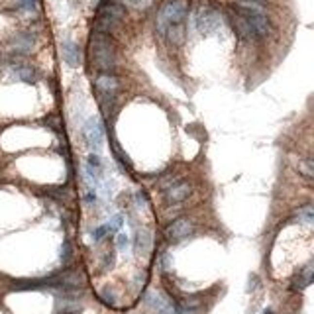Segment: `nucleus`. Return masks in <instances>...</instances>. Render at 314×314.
I'll return each instance as SVG.
<instances>
[{
	"instance_id": "1",
	"label": "nucleus",
	"mask_w": 314,
	"mask_h": 314,
	"mask_svg": "<svg viewBox=\"0 0 314 314\" xmlns=\"http://www.w3.org/2000/svg\"><path fill=\"white\" fill-rule=\"evenodd\" d=\"M90 55L92 61L98 69L102 71H112L116 65V53H114V47L110 43V39L106 37V34H94L90 39Z\"/></svg>"
},
{
	"instance_id": "2",
	"label": "nucleus",
	"mask_w": 314,
	"mask_h": 314,
	"mask_svg": "<svg viewBox=\"0 0 314 314\" xmlns=\"http://www.w3.org/2000/svg\"><path fill=\"white\" fill-rule=\"evenodd\" d=\"M185 16H187V4L181 2V0H173V2H167L159 14H157V34L163 35L165 34V28L169 24H179V22H185Z\"/></svg>"
},
{
	"instance_id": "3",
	"label": "nucleus",
	"mask_w": 314,
	"mask_h": 314,
	"mask_svg": "<svg viewBox=\"0 0 314 314\" xmlns=\"http://www.w3.org/2000/svg\"><path fill=\"white\" fill-rule=\"evenodd\" d=\"M222 20L218 16V12L214 8H210L208 4H202L196 12H194V26L200 34L208 35V34H214L220 28Z\"/></svg>"
},
{
	"instance_id": "4",
	"label": "nucleus",
	"mask_w": 314,
	"mask_h": 314,
	"mask_svg": "<svg viewBox=\"0 0 314 314\" xmlns=\"http://www.w3.org/2000/svg\"><path fill=\"white\" fill-rule=\"evenodd\" d=\"M83 136L90 147H100L104 140V128L98 118H88L87 124L83 126Z\"/></svg>"
},
{
	"instance_id": "5",
	"label": "nucleus",
	"mask_w": 314,
	"mask_h": 314,
	"mask_svg": "<svg viewBox=\"0 0 314 314\" xmlns=\"http://www.w3.org/2000/svg\"><path fill=\"white\" fill-rule=\"evenodd\" d=\"M94 87H96V90L104 98H114V94L120 90V81L114 75H110V73H104V75H98L96 77Z\"/></svg>"
},
{
	"instance_id": "6",
	"label": "nucleus",
	"mask_w": 314,
	"mask_h": 314,
	"mask_svg": "<svg viewBox=\"0 0 314 314\" xmlns=\"http://www.w3.org/2000/svg\"><path fill=\"white\" fill-rule=\"evenodd\" d=\"M192 230H194V226H192V222H191L189 218H179V220H175V222H171V224L167 226L165 236H167V240H171V242H179V240L187 238Z\"/></svg>"
},
{
	"instance_id": "7",
	"label": "nucleus",
	"mask_w": 314,
	"mask_h": 314,
	"mask_svg": "<svg viewBox=\"0 0 314 314\" xmlns=\"http://www.w3.org/2000/svg\"><path fill=\"white\" fill-rule=\"evenodd\" d=\"M167 192H165V200H167V204L169 206H173V204H179V202H183L189 194H191V185L187 183V181H175L169 189H165Z\"/></svg>"
},
{
	"instance_id": "8",
	"label": "nucleus",
	"mask_w": 314,
	"mask_h": 314,
	"mask_svg": "<svg viewBox=\"0 0 314 314\" xmlns=\"http://www.w3.org/2000/svg\"><path fill=\"white\" fill-rule=\"evenodd\" d=\"M232 26H234L236 34H238L244 41H255V39H257V35H255V32H253L251 24L247 22V18H245L244 14H240V12L232 14Z\"/></svg>"
},
{
	"instance_id": "9",
	"label": "nucleus",
	"mask_w": 314,
	"mask_h": 314,
	"mask_svg": "<svg viewBox=\"0 0 314 314\" xmlns=\"http://www.w3.org/2000/svg\"><path fill=\"white\" fill-rule=\"evenodd\" d=\"M61 55H63V61L73 69H77L81 65V49L75 41L67 39L61 43Z\"/></svg>"
},
{
	"instance_id": "10",
	"label": "nucleus",
	"mask_w": 314,
	"mask_h": 314,
	"mask_svg": "<svg viewBox=\"0 0 314 314\" xmlns=\"http://www.w3.org/2000/svg\"><path fill=\"white\" fill-rule=\"evenodd\" d=\"M98 16L100 18H106L114 24H118L122 18H124V8L120 4H116L114 0H106V2H102L98 6Z\"/></svg>"
},
{
	"instance_id": "11",
	"label": "nucleus",
	"mask_w": 314,
	"mask_h": 314,
	"mask_svg": "<svg viewBox=\"0 0 314 314\" xmlns=\"http://www.w3.org/2000/svg\"><path fill=\"white\" fill-rule=\"evenodd\" d=\"M10 47H12V53L18 55V57L28 55L30 51L34 49V35L32 34H18V35H14Z\"/></svg>"
},
{
	"instance_id": "12",
	"label": "nucleus",
	"mask_w": 314,
	"mask_h": 314,
	"mask_svg": "<svg viewBox=\"0 0 314 314\" xmlns=\"http://www.w3.org/2000/svg\"><path fill=\"white\" fill-rule=\"evenodd\" d=\"M12 69H14V77H16L18 81H22V83L34 85V83L37 81V73H35V69H34V67H30V65H22V63H18V65H14Z\"/></svg>"
},
{
	"instance_id": "13",
	"label": "nucleus",
	"mask_w": 314,
	"mask_h": 314,
	"mask_svg": "<svg viewBox=\"0 0 314 314\" xmlns=\"http://www.w3.org/2000/svg\"><path fill=\"white\" fill-rule=\"evenodd\" d=\"M171 43L175 45H181L185 41V22H179V24H169L165 28V34H163Z\"/></svg>"
},
{
	"instance_id": "14",
	"label": "nucleus",
	"mask_w": 314,
	"mask_h": 314,
	"mask_svg": "<svg viewBox=\"0 0 314 314\" xmlns=\"http://www.w3.org/2000/svg\"><path fill=\"white\" fill-rule=\"evenodd\" d=\"M149 244H151L149 232H140V234H138V242H136V249L145 253V251L149 249Z\"/></svg>"
},
{
	"instance_id": "15",
	"label": "nucleus",
	"mask_w": 314,
	"mask_h": 314,
	"mask_svg": "<svg viewBox=\"0 0 314 314\" xmlns=\"http://www.w3.org/2000/svg\"><path fill=\"white\" fill-rule=\"evenodd\" d=\"M297 216H298V220H302L304 224H310V222H312V216H314V212H312V206H310V204H306V206L298 208Z\"/></svg>"
},
{
	"instance_id": "16",
	"label": "nucleus",
	"mask_w": 314,
	"mask_h": 314,
	"mask_svg": "<svg viewBox=\"0 0 314 314\" xmlns=\"http://www.w3.org/2000/svg\"><path fill=\"white\" fill-rule=\"evenodd\" d=\"M122 222H124V220H122V216H120V214H116V216H112V218H110L106 224H104V226H106V230H108V232H116V230H120V228H122Z\"/></svg>"
},
{
	"instance_id": "17",
	"label": "nucleus",
	"mask_w": 314,
	"mask_h": 314,
	"mask_svg": "<svg viewBox=\"0 0 314 314\" xmlns=\"http://www.w3.org/2000/svg\"><path fill=\"white\" fill-rule=\"evenodd\" d=\"M116 245H118V249H122V251H126V249L130 247V238H128V234H124V232H120V234L116 236Z\"/></svg>"
},
{
	"instance_id": "18",
	"label": "nucleus",
	"mask_w": 314,
	"mask_h": 314,
	"mask_svg": "<svg viewBox=\"0 0 314 314\" xmlns=\"http://www.w3.org/2000/svg\"><path fill=\"white\" fill-rule=\"evenodd\" d=\"M298 171L304 175V177H312V161L310 159H302L298 163Z\"/></svg>"
},
{
	"instance_id": "19",
	"label": "nucleus",
	"mask_w": 314,
	"mask_h": 314,
	"mask_svg": "<svg viewBox=\"0 0 314 314\" xmlns=\"http://www.w3.org/2000/svg\"><path fill=\"white\" fill-rule=\"evenodd\" d=\"M35 4H37V0H20L18 8L26 10V12H32V10H35Z\"/></svg>"
},
{
	"instance_id": "20",
	"label": "nucleus",
	"mask_w": 314,
	"mask_h": 314,
	"mask_svg": "<svg viewBox=\"0 0 314 314\" xmlns=\"http://www.w3.org/2000/svg\"><path fill=\"white\" fill-rule=\"evenodd\" d=\"M124 2L132 8H147L151 4V0H124Z\"/></svg>"
},
{
	"instance_id": "21",
	"label": "nucleus",
	"mask_w": 314,
	"mask_h": 314,
	"mask_svg": "<svg viewBox=\"0 0 314 314\" xmlns=\"http://www.w3.org/2000/svg\"><path fill=\"white\" fill-rule=\"evenodd\" d=\"M108 234V230H106V226H98V228H94V232H92V238H94V242H100L104 236Z\"/></svg>"
},
{
	"instance_id": "22",
	"label": "nucleus",
	"mask_w": 314,
	"mask_h": 314,
	"mask_svg": "<svg viewBox=\"0 0 314 314\" xmlns=\"http://www.w3.org/2000/svg\"><path fill=\"white\" fill-rule=\"evenodd\" d=\"M112 265H114V251L106 253V261H104V269H108V267H112Z\"/></svg>"
},
{
	"instance_id": "23",
	"label": "nucleus",
	"mask_w": 314,
	"mask_h": 314,
	"mask_svg": "<svg viewBox=\"0 0 314 314\" xmlns=\"http://www.w3.org/2000/svg\"><path fill=\"white\" fill-rule=\"evenodd\" d=\"M136 200H138L140 206H147V198H145L143 192H138V194H136Z\"/></svg>"
},
{
	"instance_id": "24",
	"label": "nucleus",
	"mask_w": 314,
	"mask_h": 314,
	"mask_svg": "<svg viewBox=\"0 0 314 314\" xmlns=\"http://www.w3.org/2000/svg\"><path fill=\"white\" fill-rule=\"evenodd\" d=\"M257 2H265V0H257Z\"/></svg>"
}]
</instances>
